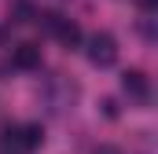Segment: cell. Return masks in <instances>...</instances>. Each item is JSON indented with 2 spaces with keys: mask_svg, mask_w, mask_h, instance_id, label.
Here are the masks:
<instances>
[{
  "mask_svg": "<svg viewBox=\"0 0 158 154\" xmlns=\"http://www.w3.org/2000/svg\"><path fill=\"white\" fill-rule=\"evenodd\" d=\"M0 154H11V151H0Z\"/></svg>",
  "mask_w": 158,
  "mask_h": 154,
  "instance_id": "cell-7",
  "label": "cell"
},
{
  "mask_svg": "<svg viewBox=\"0 0 158 154\" xmlns=\"http://www.w3.org/2000/svg\"><path fill=\"white\" fill-rule=\"evenodd\" d=\"M11 66H19V70H37V66H40V44H33V40L15 44V51H11Z\"/></svg>",
  "mask_w": 158,
  "mask_h": 154,
  "instance_id": "cell-3",
  "label": "cell"
},
{
  "mask_svg": "<svg viewBox=\"0 0 158 154\" xmlns=\"http://www.w3.org/2000/svg\"><path fill=\"white\" fill-rule=\"evenodd\" d=\"M121 88H125L132 99H147V77H143V70H125Z\"/></svg>",
  "mask_w": 158,
  "mask_h": 154,
  "instance_id": "cell-4",
  "label": "cell"
},
{
  "mask_svg": "<svg viewBox=\"0 0 158 154\" xmlns=\"http://www.w3.org/2000/svg\"><path fill=\"white\" fill-rule=\"evenodd\" d=\"M85 55H88L92 66H114L118 63V40L110 37V33H92Z\"/></svg>",
  "mask_w": 158,
  "mask_h": 154,
  "instance_id": "cell-2",
  "label": "cell"
},
{
  "mask_svg": "<svg viewBox=\"0 0 158 154\" xmlns=\"http://www.w3.org/2000/svg\"><path fill=\"white\" fill-rule=\"evenodd\" d=\"M37 22H40V30H44L48 37H55L59 44H66V48H74V44L81 40V26L74 22V18L59 15V11H40Z\"/></svg>",
  "mask_w": 158,
  "mask_h": 154,
  "instance_id": "cell-1",
  "label": "cell"
},
{
  "mask_svg": "<svg viewBox=\"0 0 158 154\" xmlns=\"http://www.w3.org/2000/svg\"><path fill=\"white\" fill-rule=\"evenodd\" d=\"M11 18H15V22H33V18H37V11H33V4L19 0V4L11 7Z\"/></svg>",
  "mask_w": 158,
  "mask_h": 154,
  "instance_id": "cell-5",
  "label": "cell"
},
{
  "mask_svg": "<svg viewBox=\"0 0 158 154\" xmlns=\"http://www.w3.org/2000/svg\"><path fill=\"white\" fill-rule=\"evenodd\" d=\"M136 4H140L143 11H155V7H158V0H136Z\"/></svg>",
  "mask_w": 158,
  "mask_h": 154,
  "instance_id": "cell-6",
  "label": "cell"
}]
</instances>
